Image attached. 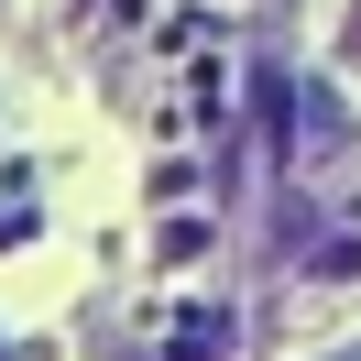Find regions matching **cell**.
Returning a JSON list of instances; mask_svg holds the SVG:
<instances>
[{"instance_id": "obj_1", "label": "cell", "mask_w": 361, "mask_h": 361, "mask_svg": "<svg viewBox=\"0 0 361 361\" xmlns=\"http://www.w3.org/2000/svg\"><path fill=\"white\" fill-rule=\"evenodd\" d=\"M339 44H350V55H361V0H350V23H339Z\"/></svg>"}, {"instance_id": "obj_2", "label": "cell", "mask_w": 361, "mask_h": 361, "mask_svg": "<svg viewBox=\"0 0 361 361\" xmlns=\"http://www.w3.org/2000/svg\"><path fill=\"white\" fill-rule=\"evenodd\" d=\"M329 361H361V350H329Z\"/></svg>"}]
</instances>
